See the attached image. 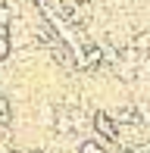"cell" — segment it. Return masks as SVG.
<instances>
[{
	"instance_id": "cell-1",
	"label": "cell",
	"mask_w": 150,
	"mask_h": 153,
	"mask_svg": "<svg viewBox=\"0 0 150 153\" xmlns=\"http://www.w3.org/2000/svg\"><path fill=\"white\" fill-rule=\"evenodd\" d=\"M91 125L106 137V141H116V131H119V125L113 122V116H110V113H97V116L91 119Z\"/></svg>"
},
{
	"instance_id": "cell-2",
	"label": "cell",
	"mask_w": 150,
	"mask_h": 153,
	"mask_svg": "<svg viewBox=\"0 0 150 153\" xmlns=\"http://www.w3.org/2000/svg\"><path fill=\"white\" fill-rule=\"evenodd\" d=\"M53 109H56V103L41 100V106H38V122L44 125V128H53Z\"/></svg>"
},
{
	"instance_id": "cell-3",
	"label": "cell",
	"mask_w": 150,
	"mask_h": 153,
	"mask_svg": "<svg viewBox=\"0 0 150 153\" xmlns=\"http://www.w3.org/2000/svg\"><path fill=\"white\" fill-rule=\"evenodd\" d=\"M78 153H106V147H103V141H81Z\"/></svg>"
},
{
	"instance_id": "cell-4",
	"label": "cell",
	"mask_w": 150,
	"mask_h": 153,
	"mask_svg": "<svg viewBox=\"0 0 150 153\" xmlns=\"http://www.w3.org/2000/svg\"><path fill=\"white\" fill-rule=\"evenodd\" d=\"M0 122H3V125L10 122V103H6V97H3V94H0Z\"/></svg>"
},
{
	"instance_id": "cell-5",
	"label": "cell",
	"mask_w": 150,
	"mask_h": 153,
	"mask_svg": "<svg viewBox=\"0 0 150 153\" xmlns=\"http://www.w3.org/2000/svg\"><path fill=\"white\" fill-rule=\"evenodd\" d=\"M6 153H19V150H6Z\"/></svg>"
},
{
	"instance_id": "cell-6",
	"label": "cell",
	"mask_w": 150,
	"mask_h": 153,
	"mask_svg": "<svg viewBox=\"0 0 150 153\" xmlns=\"http://www.w3.org/2000/svg\"><path fill=\"white\" fill-rule=\"evenodd\" d=\"M35 153H41V150H35Z\"/></svg>"
}]
</instances>
